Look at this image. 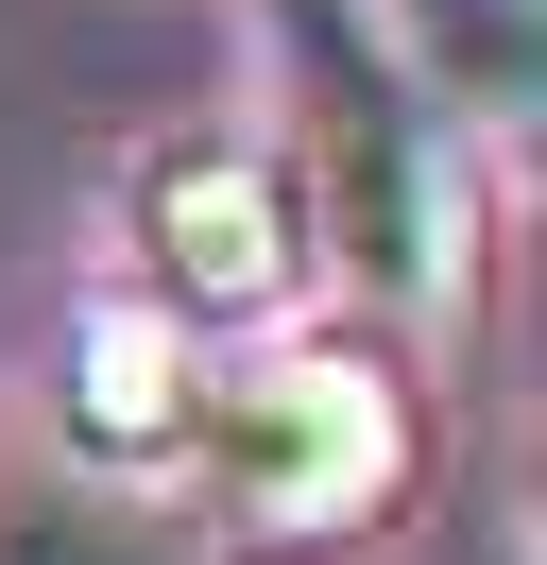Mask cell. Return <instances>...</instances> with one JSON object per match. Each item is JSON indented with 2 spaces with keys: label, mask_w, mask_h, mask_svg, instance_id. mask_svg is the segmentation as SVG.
<instances>
[{
  "label": "cell",
  "mask_w": 547,
  "mask_h": 565,
  "mask_svg": "<svg viewBox=\"0 0 547 565\" xmlns=\"http://www.w3.org/2000/svg\"><path fill=\"white\" fill-rule=\"evenodd\" d=\"M0 565H223V531L171 514V497H137V480L0 462Z\"/></svg>",
  "instance_id": "cell-5"
},
{
  "label": "cell",
  "mask_w": 547,
  "mask_h": 565,
  "mask_svg": "<svg viewBox=\"0 0 547 565\" xmlns=\"http://www.w3.org/2000/svg\"><path fill=\"white\" fill-rule=\"evenodd\" d=\"M68 446L86 462H171L189 446V412H205V377H189V326L154 309V291H137V309H86L68 326Z\"/></svg>",
  "instance_id": "cell-4"
},
{
  "label": "cell",
  "mask_w": 547,
  "mask_h": 565,
  "mask_svg": "<svg viewBox=\"0 0 547 565\" xmlns=\"http://www.w3.org/2000/svg\"><path fill=\"white\" fill-rule=\"evenodd\" d=\"M274 52H291V138H308V206H325L342 275L376 309H444L462 291V104L410 70V35L376 0H274Z\"/></svg>",
  "instance_id": "cell-1"
},
{
  "label": "cell",
  "mask_w": 547,
  "mask_h": 565,
  "mask_svg": "<svg viewBox=\"0 0 547 565\" xmlns=\"http://www.w3.org/2000/svg\"><path fill=\"white\" fill-rule=\"evenodd\" d=\"M137 257H154L171 326H274L308 291V206L239 138H154L137 154Z\"/></svg>",
  "instance_id": "cell-3"
},
{
  "label": "cell",
  "mask_w": 547,
  "mask_h": 565,
  "mask_svg": "<svg viewBox=\"0 0 547 565\" xmlns=\"http://www.w3.org/2000/svg\"><path fill=\"white\" fill-rule=\"evenodd\" d=\"M410 394L376 343H291L257 377H223L189 412V462H205V531L223 548H360L376 514L410 497Z\"/></svg>",
  "instance_id": "cell-2"
},
{
  "label": "cell",
  "mask_w": 547,
  "mask_h": 565,
  "mask_svg": "<svg viewBox=\"0 0 547 565\" xmlns=\"http://www.w3.org/2000/svg\"><path fill=\"white\" fill-rule=\"evenodd\" d=\"M376 18L410 35V70H428L462 120H496V138L530 120V70H547V0H376Z\"/></svg>",
  "instance_id": "cell-6"
}]
</instances>
